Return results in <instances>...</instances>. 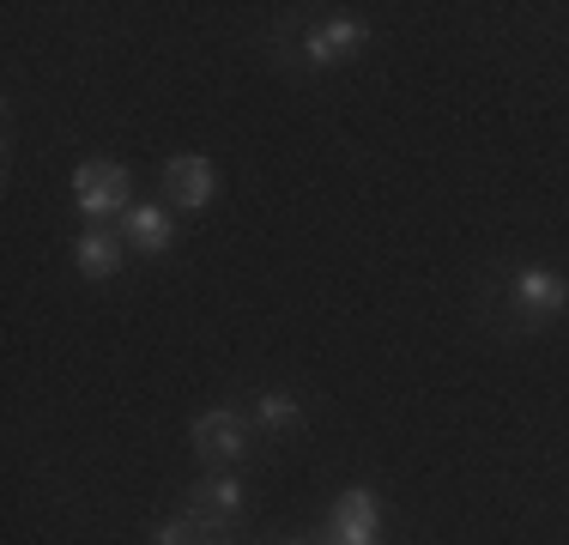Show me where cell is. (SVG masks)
<instances>
[{
    "label": "cell",
    "instance_id": "obj_1",
    "mask_svg": "<svg viewBox=\"0 0 569 545\" xmlns=\"http://www.w3.org/2000/svg\"><path fill=\"white\" fill-rule=\"evenodd\" d=\"M133 188H128V170L110 158H86L73 170V200H79V212L86 218H110V212H128L133 207Z\"/></svg>",
    "mask_w": 569,
    "mask_h": 545
},
{
    "label": "cell",
    "instance_id": "obj_2",
    "mask_svg": "<svg viewBox=\"0 0 569 545\" xmlns=\"http://www.w3.org/2000/svg\"><path fill=\"white\" fill-rule=\"evenodd\" d=\"M328 539H333V545H382V503H376V490L351 485L346 497L333 503Z\"/></svg>",
    "mask_w": 569,
    "mask_h": 545
},
{
    "label": "cell",
    "instance_id": "obj_3",
    "mask_svg": "<svg viewBox=\"0 0 569 545\" xmlns=\"http://www.w3.org/2000/svg\"><path fill=\"white\" fill-rule=\"evenodd\" d=\"M188 436H194V455L200 460H219V467H237V460L249 455V425H242L230 406H219V413H200Z\"/></svg>",
    "mask_w": 569,
    "mask_h": 545
},
{
    "label": "cell",
    "instance_id": "obj_4",
    "mask_svg": "<svg viewBox=\"0 0 569 545\" xmlns=\"http://www.w3.org/2000/svg\"><path fill=\"white\" fill-rule=\"evenodd\" d=\"M212 188H219V176H212V164L200 158V152H182V158H170V164H164V200H170V207H182V212H207Z\"/></svg>",
    "mask_w": 569,
    "mask_h": 545
},
{
    "label": "cell",
    "instance_id": "obj_5",
    "mask_svg": "<svg viewBox=\"0 0 569 545\" xmlns=\"http://www.w3.org/2000/svg\"><path fill=\"white\" fill-rule=\"evenodd\" d=\"M509 297H515L521 316H563L569 309V279L563 272H546V267H527V272H515Z\"/></svg>",
    "mask_w": 569,
    "mask_h": 545
},
{
    "label": "cell",
    "instance_id": "obj_6",
    "mask_svg": "<svg viewBox=\"0 0 569 545\" xmlns=\"http://www.w3.org/2000/svg\"><path fill=\"white\" fill-rule=\"evenodd\" d=\"M363 24L358 19H328V24H316V31H309V43H303V61L309 67H340L351 49H363Z\"/></svg>",
    "mask_w": 569,
    "mask_h": 545
},
{
    "label": "cell",
    "instance_id": "obj_7",
    "mask_svg": "<svg viewBox=\"0 0 569 545\" xmlns=\"http://www.w3.org/2000/svg\"><path fill=\"white\" fill-rule=\"evenodd\" d=\"M170 212L164 207H140L133 200L128 212H121V237H128V249H140V255H164L170 249Z\"/></svg>",
    "mask_w": 569,
    "mask_h": 545
},
{
    "label": "cell",
    "instance_id": "obj_8",
    "mask_svg": "<svg viewBox=\"0 0 569 545\" xmlns=\"http://www.w3.org/2000/svg\"><path fill=\"white\" fill-rule=\"evenodd\" d=\"M188 497H194V503H188V515H200V522H212V527H230L242 515V485L230 479V473H224V479L194 485Z\"/></svg>",
    "mask_w": 569,
    "mask_h": 545
},
{
    "label": "cell",
    "instance_id": "obj_9",
    "mask_svg": "<svg viewBox=\"0 0 569 545\" xmlns=\"http://www.w3.org/2000/svg\"><path fill=\"white\" fill-rule=\"evenodd\" d=\"M73 267L86 272V279H110V272L121 267V242L103 237V230H86V237L73 242Z\"/></svg>",
    "mask_w": 569,
    "mask_h": 545
},
{
    "label": "cell",
    "instance_id": "obj_10",
    "mask_svg": "<svg viewBox=\"0 0 569 545\" xmlns=\"http://www.w3.org/2000/svg\"><path fill=\"white\" fill-rule=\"evenodd\" d=\"M158 545H224V527L200 522V515H170L158 527Z\"/></svg>",
    "mask_w": 569,
    "mask_h": 545
},
{
    "label": "cell",
    "instance_id": "obj_11",
    "mask_svg": "<svg viewBox=\"0 0 569 545\" xmlns=\"http://www.w3.org/2000/svg\"><path fill=\"white\" fill-rule=\"evenodd\" d=\"M297 418H303V406H297V394H284V388H267L261 400H254V425L261 430H291Z\"/></svg>",
    "mask_w": 569,
    "mask_h": 545
},
{
    "label": "cell",
    "instance_id": "obj_12",
    "mask_svg": "<svg viewBox=\"0 0 569 545\" xmlns=\"http://www.w3.org/2000/svg\"><path fill=\"white\" fill-rule=\"evenodd\" d=\"M328 545H333V539H328Z\"/></svg>",
    "mask_w": 569,
    "mask_h": 545
}]
</instances>
